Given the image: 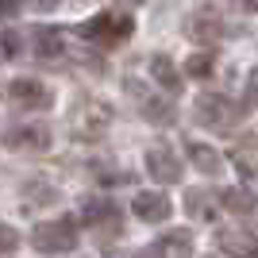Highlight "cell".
Listing matches in <instances>:
<instances>
[{"mask_svg": "<svg viewBox=\"0 0 258 258\" xmlns=\"http://www.w3.org/2000/svg\"><path fill=\"white\" fill-rule=\"evenodd\" d=\"M31 243H35V250H43V254H70V250L77 247V224L70 220V216L35 224Z\"/></svg>", "mask_w": 258, "mask_h": 258, "instance_id": "6da1fadb", "label": "cell"}, {"mask_svg": "<svg viewBox=\"0 0 258 258\" xmlns=\"http://www.w3.org/2000/svg\"><path fill=\"white\" fill-rule=\"evenodd\" d=\"M131 31H135V20L131 16H116V12H100V16L81 23V35H85L89 43H100V46L123 43Z\"/></svg>", "mask_w": 258, "mask_h": 258, "instance_id": "7a4b0ae2", "label": "cell"}, {"mask_svg": "<svg viewBox=\"0 0 258 258\" xmlns=\"http://www.w3.org/2000/svg\"><path fill=\"white\" fill-rule=\"evenodd\" d=\"M239 116H243V108H235L224 93H205L197 100V123H205L212 131H231Z\"/></svg>", "mask_w": 258, "mask_h": 258, "instance_id": "3957f363", "label": "cell"}, {"mask_svg": "<svg viewBox=\"0 0 258 258\" xmlns=\"http://www.w3.org/2000/svg\"><path fill=\"white\" fill-rule=\"evenodd\" d=\"M123 89H127V97L135 100V108L143 112V119H151V123H158V127L173 123V104L166 97H154L151 89H143V81H135V77H127Z\"/></svg>", "mask_w": 258, "mask_h": 258, "instance_id": "277c9868", "label": "cell"}, {"mask_svg": "<svg viewBox=\"0 0 258 258\" xmlns=\"http://www.w3.org/2000/svg\"><path fill=\"white\" fill-rule=\"evenodd\" d=\"M8 100L23 112H43V108L54 104V93L43 85V81H35V77H16L8 85Z\"/></svg>", "mask_w": 258, "mask_h": 258, "instance_id": "5b68a950", "label": "cell"}, {"mask_svg": "<svg viewBox=\"0 0 258 258\" xmlns=\"http://www.w3.org/2000/svg\"><path fill=\"white\" fill-rule=\"evenodd\" d=\"M143 166H147V173H151L154 181H162V185H173L181 177V158H177L166 143H151L147 154H143Z\"/></svg>", "mask_w": 258, "mask_h": 258, "instance_id": "8992f818", "label": "cell"}, {"mask_svg": "<svg viewBox=\"0 0 258 258\" xmlns=\"http://www.w3.org/2000/svg\"><path fill=\"white\" fill-rule=\"evenodd\" d=\"M4 147H12V151H46L50 147V131L43 123H23V127H12L4 135Z\"/></svg>", "mask_w": 258, "mask_h": 258, "instance_id": "52a82bcc", "label": "cell"}, {"mask_svg": "<svg viewBox=\"0 0 258 258\" xmlns=\"http://www.w3.org/2000/svg\"><path fill=\"white\" fill-rule=\"evenodd\" d=\"M131 208H135V216L147 220V224H166L170 212H173V205H170V197H166V193H139Z\"/></svg>", "mask_w": 258, "mask_h": 258, "instance_id": "ba28073f", "label": "cell"}, {"mask_svg": "<svg viewBox=\"0 0 258 258\" xmlns=\"http://www.w3.org/2000/svg\"><path fill=\"white\" fill-rule=\"evenodd\" d=\"M154 250H158V258H193V231L189 227L166 231L162 239H154Z\"/></svg>", "mask_w": 258, "mask_h": 258, "instance_id": "9c48e42d", "label": "cell"}, {"mask_svg": "<svg viewBox=\"0 0 258 258\" xmlns=\"http://www.w3.org/2000/svg\"><path fill=\"white\" fill-rule=\"evenodd\" d=\"M151 77H154V85H162L166 93H181V74H177V66H173L170 54H151Z\"/></svg>", "mask_w": 258, "mask_h": 258, "instance_id": "30bf717a", "label": "cell"}, {"mask_svg": "<svg viewBox=\"0 0 258 258\" xmlns=\"http://www.w3.org/2000/svg\"><path fill=\"white\" fill-rule=\"evenodd\" d=\"M220 205L235 216H250L258 208V197L250 193L247 185H231V189H220Z\"/></svg>", "mask_w": 258, "mask_h": 258, "instance_id": "8fae6325", "label": "cell"}, {"mask_svg": "<svg viewBox=\"0 0 258 258\" xmlns=\"http://www.w3.org/2000/svg\"><path fill=\"white\" fill-rule=\"evenodd\" d=\"M220 247L231 258H258V239L247 231H220Z\"/></svg>", "mask_w": 258, "mask_h": 258, "instance_id": "7c38bea8", "label": "cell"}, {"mask_svg": "<svg viewBox=\"0 0 258 258\" xmlns=\"http://www.w3.org/2000/svg\"><path fill=\"white\" fill-rule=\"evenodd\" d=\"M189 147V158H193V166L201 173H208V177H216V173L224 170V158L216 154V147H208V143H185Z\"/></svg>", "mask_w": 258, "mask_h": 258, "instance_id": "4fadbf2b", "label": "cell"}, {"mask_svg": "<svg viewBox=\"0 0 258 258\" xmlns=\"http://www.w3.org/2000/svg\"><path fill=\"white\" fill-rule=\"evenodd\" d=\"M35 54H39V58H62V54H66V39H62V31H54V27H43V31L35 35Z\"/></svg>", "mask_w": 258, "mask_h": 258, "instance_id": "5bb4252c", "label": "cell"}, {"mask_svg": "<svg viewBox=\"0 0 258 258\" xmlns=\"http://www.w3.org/2000/svg\"><path fill=\"white\" fill-rule=\"evenodd\" d=\"M81 220H85V227H97L104 220H116V208L108 205V201H85L81 205Z\"/></svg>", "mask_w": 258, "mask_h": 258, "instance_id": "9a60e30c", "label": "cell"}, {"mask_svg": "<svg viewBox=\"0 0 258 258\" xmlns=\"http://www.w3.org/2000/svg\"><path fill=\"white\" fill-rule=\"evenodd\" d=\"M185 208H189V216H197V220H212V201H208L205 189H189V193H185Z\"/></svg>", "mask_w": 258, "mask_h": 258, "instance_id": "2e32d148", "label": "cell"}, {"mask_svg": "<svg viewBox=\"0 0 258 258\" xmlns=\"http://www.w3.org/2000/svg\"><path fill=\"white\" fill-rule=\"evenodd\" d=\"M216 70V54L212 50H197V54H189V62H185V74L189 77H208Z\"/></svg>", "mask_w": 258, "mask_h": 258, "instance_id": "e0dca14e", "label": "cell"}, {"mask_svg": "<svg viewBox=\"0 0 258 258\" xmlns=\"http://www.w3.org/2000/svg\"><path fill=\"white\" fill-rule=\"evenodd\" d=\"M185 31L193 35V39H216V35H220V20H212V16H193Z\"/></svg>", "mask_w": 258, "mask_h": 258, "instance_id": "ac0fdd59", "label": "cell"}, {"mask_svg": "<svg viewBox=\"0 0 258 258\" xmlns=\"http://www.w3.org/2000/svg\"><path fill=\"white\" fill-rule=\"evenodd\" d=\"M254 158H258V143H254V139L243 143V147H235V166L247 173V177H254V170H258V162H254Z\"/></svg>", "mask_w": 258, "mask_h": 258, "instance_id": "d6986e66", "label": "cell"}, {"mask_svg": "<svg viewBox=\"0 0 258 258\" xmlns=\"http://www.w3.org/2000/svg\"><path fill=\"white\" fill-rule=\"evenodd\" d=\"M23 54V39L16 31H4L0 35V62H12V58H20Z\"/></svg>", "mask_w": 258, "mask_h": 258, "instance_id": "ffe728a7", "label": "cell"}, {"mask_svg": "<svg viewBox=\"0 0 258 258\" xmlns=\"http://www.w3.org/2000/svg\"><path fill=\"white\" fill-rule=\"evenodd\" d=\"M250 108H258V66L247 74V89H243V112H250Z\"/></svg>", "mask_w": 258, "mask_h": 258, "instance_id": "44dd1931", "label": "cell"}, {"mask_svg": "<svg viewBox=\"0 0 258 258\" xmlns=\"http://www.w3.org/2000/svg\"><path fill=\"white\" fill-rule=\"evenodd\" d=\"M20 247V231L8 224H0V254H12V250Z\"/></svg>", "mask_w": 258, "mask_h": 258, "instance_id": "7402d4cb", "label": "cell"}, {"mask_svg": "<svg viewBox=\"0 0 258 258\" xmlns=\"http://www.w3.org/2000/svg\"><path fill=\"white\" fill-rule=\"evenodd\" d=\"M20 4L23 0H0V20H12V16L20 12Z\"/></svg>", "mask_w": 258, "mask_h": 258, "instance_id": "603a6c76", "label": "cell"}, {"mask_svg": "<svg viewBox=\"0 0 258 258\" xmlns=\"http://www.w3.org/2000/svg\"><path fill=\"white\" fill-rule=\"evenodd\" d=\"M239 12H258V0H235Z\"/></svg>", "mask_w": 258, "mask_h": 258, "instance_id": "cb8c5ba5", "label": "cell"}, {"mask_svg": "<svg viewBox=\"0 0 258 258\" xmlns=\"http://www.w3.org/2000/svg\"><path fill=\"white\" fill-rule=\"evenodd\" d=\"M139 258H158V250H154V247H147V250H143Z\"/></svg>", "mask_w": 258, "mask_h": 258, "instance_id": "d4e9b609", "label": "cell"}, {"mask_svg": "<svg viewBox=\"0 0 258 258\" xmlns=\"http://www.w3.org/2000/svg\"><path fill=\"white\" fill-rule=\"evenodd\" d=\"M127 4H147V0H127Z\"/></svg>", "mask_w": 258, "mask_h": 258, "instance_id": "484cf974", "label": "cell"}]
</instances>
